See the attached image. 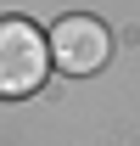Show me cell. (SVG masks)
<instances>
[{
    "mask_svg": "<svg viewBox=\"0 0 140 146\" xmlns=\"http://www.w3.org/2000/svg\"><path fill=\"white\" fill-rule=\"evenodd\" d=\"M51 73V51H45V34H39L28 17H0V96L17 101V96H34Z\"/></svg>",
    "mask_w": 140,
    "mask_h": 146,
    "instance_id": "obj_1",
    "label": "cell"
},
{
    "mask_svg": "<svg viewBox=\"0 0 140 146\" xmlns=\"http://www.w3.org/2000/svg\"><path fill=\"white\" fill-rule=\"evenodd\" d=\"M45 51H51V62L62 73H95V68H106V56H112V34H106V23L73 11V17H56L51 23Z\"/></svg>",
    "mask_w": 140,
    "mask_h": 146,
    "instance_id": "obj_2",
    "label": "cell"
}]
</instances>
